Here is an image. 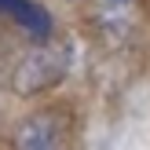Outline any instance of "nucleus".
Instances as JSON below:
<instances>
[{
    "instance_id": "2",
    "label": "nucleus",
    "mask_w": 150,
    "mask_h": 150,
    "mask_svg": "<svg viewBox=\"0 0 150 150\" xmlns=\"http://www.w3.org/2000/svg\"><path fill=\"white\" fill-rule=\"evenodd\" d=\"M18 150H73L70 121L59 110H40L18 128Z\"/></svg>"
},
{
    "instance_id": "3",
    "label": "nucleus",
    "mask_w": 150,
    "mask_h": 150,
    "mask_svg": "<svg viewBox=\"0 0 150 150\" xmlns=\"http://www.w3.org/2000/svg\"><path fill=\"white\" fill-rule=\"evenodd\" d=\"M0 11H7L22 29H29V33H37V37L51 33V18L44 15L40 4H33V0H0Z\"/></svg>"
},
{
    "instance_id": "1",
    "label": "nucleus",
    "mask_w": 150,
    "mask_h": 150,
    "mask_svg": "<svg viewBox=\"0 0 150 150\" xmlns=\"http://www.w3.org/2000/svg\"><path fill=\"white\" fill-rule=\"evenodd\" d=\"M66 66H70V44L55 40V37H40L33 51L18 62L15 70V92L18 95H37V92H48L55 88L59 81L66 77Z\"/></svg>"
}]
</instances>
